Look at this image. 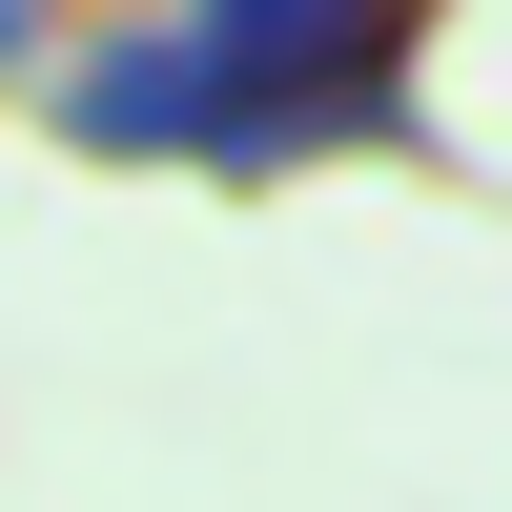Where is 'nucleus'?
Instances as JSON below:
<instances>
[{"label": "nucleus", "instance_id": "nucleus-1", "mask_svg": "<svg viewBox=\"0 0 512 512\" xmlns=\"http://www.w3.org/2000/svg\"><path fill=\"white\" fill-rule=\"evenodd\" d=\"M390 0H185L164 41L82 62V123L103 144H185V164H267V144H328V123L390 103Z\"/></svg>", "mask_w": 512, "mask_h": 512}, {"label": "nucleus", "instance_id": "nucleus-2", "mask_svg": "<svg viewBox=\"0 0 512 512\" xmlns=\"http://www.w3.org/2000/svg\"><path fill=\"white\" fill-rule=\"evenodd\" d=\"M0 62H21V0H0Z\"/></svg>", "mask_w": 512, "mask_h": 512}]
</instances>
